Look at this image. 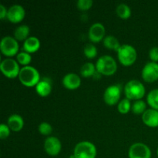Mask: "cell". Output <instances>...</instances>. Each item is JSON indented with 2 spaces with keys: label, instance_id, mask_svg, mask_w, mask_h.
<instances>
[{
  "label": "cell",
  "instance_id": "cell-1",
  "mask_svg": "<svg viewBox=\"0 0 158 158\" xmlns=\"http://www.w3.org/2000/svg\"><path fill=\"white\" fill-rule=\"evenodd\" d=\"M19 80L24 86L30 87L35 86L41 79L40 73L34 66H25L20 69Z\"/></svg>",
  "mask_w": 158,
  "mask_h": 158
},
{
  "label": "cell",
  "instance_id": "cell-2",
  "mask_svg": "<svg viewBox=\"0 0 158 158\" xmlns=\"http://www.w3.org/2000/svg\"><path fill=\"white\" fill-rule=\"evenodd\" d=\"M96 69L101 75H114L117 69V62L111 56L103 55L97 60Z\"/></svg>",
  "mask_w": 158,
  "mask_h": 158
},
{
  "label": "cell",
  "instance_id": "cell-3",
  "mask_svg": "<svg viewBox=\"0 0 158 158\" xmlns=\"http://www.w3.org/2000/svg\"><path fill=\"white\" fill-rule=\"evenodd\" d=\"M125 96L129 100H140L144 96L146 89L143 83L137 80H131L124 86Z\"/></svg>",
  "mask_w": 158,
  "mask_h": 158
},
{
  "label": "cell",
  "instance_id": "cell-4",
  "mask_svg": "<svg viewBox=\"0 0 158 158\" xmlns=\"http://www.w3.org/2000/svg\"><path fill=\"white\" fill-rule=\"evenodd\" d=\"M97 153L96 146L89 140L79 142L73 149V154L76 158H95Z\"/></svg>",
  "mask_w": 158,
  "mask_h": 158
},
{
  "label": "cell",
  "instance_id": "cell-5",
  "mask_svg": "<svg viewBox=\"0 0 158 158\" xmlns=\"http://www.w3.org/2000/svg\"><path fill=\"white\" fill-rule=\"evenodd\" d=\"M117 52L119 61L123 66H131L137 60V50L134 46L130 44L121 45Z\"/></svg>",
  "mask_w": 158,
  "mask_h": 158
},
{
  "label": "cell",
  "instance_id": "cell-6",
  "mask_svg": "<svg viewBox=\"0 0 158 158\" xmlns=\"http://www.w3.org/2000/svg\"><path fill=\"white\" fill-rule=\"evenodd\" d=\"M0 49L2 54L9 56V58L12 56L17 55L19 49L18 40L11 35H6L2 37L0 42Z\"/></svg>",
  "mask_w": 158,
  "mask_h": 158
},
{
  "label": "cell",
  "instance_id": "cell-7",
  "mask_svg": "<svg viewBox=\"0 0 158 158\" xmlns=\"http://www.w3.org/2000/svg\"><path fill=\"white\" fill-rule=\"evenodd\" d=\"M0 69L3 75L8 78H15L19 77L21 68L16 60L12 58H6L0 63Z\"/></svg>",
  "mask_w": 158,
  "mask_h": 158
},
{
  "label": "cell",
  "instance_id": "cell-8",
  "mask_svg": "<svg viewBox=\"0 0 158 158\" xmlns=\"http://www.w3.org/2000/svg\"><path fill=\"white\" fill-rule=\"evenodd\" d=\"M129 158H151V150L146 143L136 142L130 146L128 150Z\"/></svg>",
  "mask_w": 158,
  "mask_h": 158
},
{
  "label": "cell",
  "instance_id": "cell-9",
  "mask_svg": "<svg viewBox=\"0 0 158 158\" xmlns=\"http://www.w3.org/2000/svg\"><path fill=\"white\" fill-rule=\"evenodd\" d=\"M121 96V86L120 84H112L106 88L103 93V100L106 104L113 106L117 103Z\"/></svg>",
  "mask_w": 158,
  "mask_h": 158
},
{
  "label": "cell",
  "instance_id": "cell-10",
  "mask_svg": "<svg viewBox=\"0 0 158 158\" xmlns=\"http://www.w3.org/2000/svg\"><path fill=\"white\" fill-rule=\"evenodd\" d=\"M141 77L144 81L153 83L158 80V63L156 62H148L141 70Z\"/></svg>",
  "mask_w": 158,
  "mask_h": 158
},
{
  "label": "cell",
  "instance_id": "cell-11",
  "mask_svg": "<svg viewBox=\"0 0 158 158\" xmlns=\"http://www.w3.org/2000/svg\"><path fill=\"white\" fill-rule=\"evenodd\" d=\"M44 150L49 155L57 156L62 149V143L60 139L56 137L49 136L46 138L44 141Z\"/></svg>",
  "mask_w": 158,
  "mask_h": 158
},
{
  "label": "cell",
  "instance_id": "cell-12",
  "mask_svg": "<svg viewBox=\"0 0 158 158\" xmlns=\"http://www.w3.org/2000/svg\"><path fill=\"white\" fill-rule=\"evenodd\" d=\"M106 29L101 23H95L91 25L88 31V36L93 43H98L103 40L105 37Z\"/></svg>",
  "mask_w": 158,
  "mask_h": 158
},
{
  "label": "cell",
  "instance_id": "cell-13",
  "mask_svg": "<svg viewBox=\"0 0 158 158\" xmlns=\"http://www.w3.org/2000/svg\"><path fill=\"white\" fill-rule=\"evenodd\" d=\"M25 15H26V10L21 5L14 4L8 9L7 19L11 23H19L24 19Z\"/></svg>",
  "mask_w": 158,
  "mask_h": 158
},
{
  "label": "cell",
  "instance_id": "cell-14",
  "mask_svg": "<svg viewBox=\"0 0 158 158\" xmlns=\"http://www.w3.org/2000/svg\"><path fill=\"white\" fill-rule=\"evenodd\" d=\"M62 83L65 88L68 89H76L81 84V79L75 73H68L63 77Z\"/></svg>",
  "mask_w": 158,
  "mask_h": 158
},
{
  "label": "cell",
  "instance_id": "cell-15",
  "mask_svg": "<svg viewBox=\"0 0 158 158\" xmlns=\"http://www.w3.org/2000/svg\"><path fill=\"white\" fill-rule=\"evenodd\" d=\"M142 120L147 126L157 127H158V110L153 108L147 109L142 114Z\"/></svg>",
  "mask_w": 158,
  "mask_h": 158
},
{
  "label": "cell",
  "instance_id": "cell-16",
  "mask_svg": "<svg viewBox=\"0 0 158 158\" xmlns=\"http://www.w3.org/2000/svg\"><path fill=\"white\" fill-rule=\"evenodd\" d=\"M35 91L41 97H47L52 91V83L47 77H43L35 86Z\"/></svg>",
  "mask_w": 158,
  "mask_h": 158
},
{
  "label": "cell",
  "instance_id": "cell-17",
  "mask_svg": "<svg viewBox=\"0 0 158 158\" xmlns=\"http://www.w3.org/2000/svg\"><path fill=\"white\" fill-rule=\"evenodd\" d=\"M7 125L11 131L18 132L23 129L24 126V120L19 114H12L7 120Z\"/></svg>",
  "mask_w": 158,
  "mask_h": 158
},
{
  "label": "cell",
  "instance_id": "cell-18",
  "mask_svg": "<svg viewBox=\"0 0 158 158\" xmlns=\"http://www.w3.org/2000/svg\"><path fill=\"white\" fill-rule=\"evenodd\" d=\"M40 47V41L37 37L33 36H29L26 40L24 41L23 45V51L29 52V53H32L36 51Z\"/></svg>",
  "mask_w": 158,
  "mask_h": 158
},
{
  "label": "cell",
  "instance_id": "cell-19",
  "mask_svg": "<svg viewBox=\"0 0 158 158\" xmlns=\"http://www.w3.org/2000/svg\"><path fill=\"white\" fill-rule=\"evenodd\" d=\"M29 32H30V29L29 26L26 24L20 25L17 26L16 29L14 31V37L15 40L19 41H23V40L25 41L29 37Z\"/></svg>",
  "mask_w": 158,
  "mask_h": 158
},
{
  "label": "cell",
  "instance_id": "cell-20",
  "mask_svg": "<svg viewBox=\"0 0 158 158\" xmlns=\"http://www.w3.org/2000/svg\"><path fill=\"white\" fill-rule=\"evenodd\" d=\"M103 46L106 47L107 49H114V50L117 51L119 48L120 47L121 45L120 44V42L116 38L114 35H108L104 37L103 40Z\"/></svg>",
  "mask_w": 158,
  "mask_h": 158
},
{
  "label": "cell",
  "instance_id": "cell-21",
  "mask_svg": "<svg viewBox=\"0 0 158 158\" xmlns=\"http://www.w3.org/2000/svg\"><path fill=\"white\" fill-rule=\"evenodd\" d=\"M80 75L83 77H94L95 73L97 72L96 65H94L93 63H90V62L85 63L80 68Z\"/></svg>",
  "mask_w": 158,
  "mask_h": 158
},
{
  "label": "cell",
  "instance_id": "cell-22",
  "mask_svg": "<svg viewBox=\"0 0 158 158\" xmlns=\"http://www.w3.org/2000/svg\"><path fill=\"white\" fill-rule=\"evenodd\" d=\"M116 12L119 17L123 19H127L131 15V9L126 3H120L117 6Z\"/></svg>",
  "mask_w": 158,
  "mask_h": 158
},
{
  "label": "cell",
  "instance_id": "cell-23",
  "mask_svg": "<svg viewBox=\"0 0 158 158\" xmlns=\"http://www.w3.org/2000/svg\"><path fill=\"white\" fill-rule=\"evenodd\" d=\"M147 102L151 108L158 110V89H153L147 96Z\"/></svg>",
  "mask_w": 158,
  "mask_h": 158
},
{
  "label": "cell",
  "instance_id": "cell-24",
  "mask_svg": "<svg viewBox=\"0 0 158 158\" xmlns=\"http://www.w3.org/2000/svg\"><path fill=\"white\" fill-rule=\"evenodd\" d=\"M131 110H132V112L134 114H143L147 110V104L142 100H135L131 106Z\"/></svg>",
  "mask_w": 158,
  "mask_h": 158
},
{
  "label": "cell",
  "instance_id": "cell-25",
  "mask_svg": "<svg viewBox=\"0 0 158 158\" xmlns=\"http://www.w3.org/2000/svg\"><path fill=\"white\" fill-rule=\"evenodd\" d=\"M16 60L19 63L25 66H29V63L32 60V56L30 53L26 51H21L16 55Z\"/></svg>",
  "mask_w": 158,
  "mask_h": 158
},
{
  "label": "cell",
  "instance_id": "cell-26",
  "mask_svg": "<svg viewBox=\"0 0 158 158\" xmlns=\"http://www.w3.org/2000/svg\"><path fill=\"white\" fill-rule=\"evenodd\" d=\"M83 53L86 58L93 59L97 56V49L95 45L93 43H87L83 48Z\"/></svg>",
  "mask_w": 158,
  "mask_h": 158
},
{
  "label": "cell",
  "instance_id": "cell-27",
  "mask_svg": "<svg viewBox=\"0 0 158 158\" xmlns=\"http://www.w3.org/2000/svg\"><path fill=\"white\" fill-rule=\"evenodd\" d=\"M131 106L132 104L131 103V101H130L129 99L123 98L120 100L118 103V105H117V109H118V111L122 114H127L130 111V110L131 109Z\"/></svg>",
  "mask_w": 158,
  "mask_h": 158
},
{
  "label": "cell",
  "instance_id": "cell-28",
  "mask_svg": "<svg viewBox=\"0 0 158 158\" xmlns=\"http://www.w3.org/2000/svg\"><path fill=\"white\" fill-rule=\"evenodd\" d=\"M40 133L43 135H49L52 133V127L51 124L48 122H41L38 127Z\"/></svg>",
  "mask_w": 158,
  "mask_h": 158
},
{
  "label": "cell",
  "instance_id": "cell-29",
  "mask_svg": "<svg viewBox=\"0 0 158 158\" xmlns=\"http://www.w3.org/2000/svg\"><path fill=\"white\" fill-rule=\"evenodd\" d=\"M94 2L93 0H78L77 2V8L82 11L88 10L92 7Z\"/></svg>",
  "mask_w": 158,
  "mask_h": 158
},
{
  "label": "cell",
  "instance_id": "cell-30",
  "mask_svg": "<svg viewBox=\"0 0 158 158\" xmlns=\"http://www.w3.org/2000/svg\"><path fill=\"white\" fill-rule=\"evenodd\" d=\"M10 128L7 124L2 123L0 124V138L6 139L10 134Z\"/></svg>",
  "mask_w": 158,
  "mask_h": 158
},
{
  "label": "cell",
  "instance_id": "cell-31",
  "mask_svg": "<svg viewBox=\"0 0 158 158\" xmlns=\"http://www.w3.org/2000/svg\"><path fill=\"white\" fill-rule=\"evenodd\" d=\"M149 57L151 61L158 62V46H154L149 51Z\"/></svg>",
  "mask_w": 158,
  "mask_h": 158
},
{
  "label": "cell",
  "instance_id": "cell-32",
  "mask_svg": "<svg viewBox=\"0 0 158 158\" xmlns=\"http://www.w3.org/2000/svg\"><path fill=\"white\" fill-rule=\"evenodd\" d=\"M8 9H6V6L2 4H0V19H4L5 18H7Z\"/></svg>",
  "mask_w": 158,
  "mask_h": 158
},
{
  "label": "cell",
  "instance_id": "cell-33",
  "mask_svg": "<svg viewBox=\"0 0 158 158\" xmlns=\"http://www.w3.org/2000/svg\"><path fill=\"white\" fill-rule=\"evenodd\" d=\"M69 158H76V157H75V156H74V154H71L70 156H69Z\"/></svg>",
  "mask_w": 158,
  "mask_h": 158
},
{
  "label": "cell",
  "instance_id": "cell-34",
  "mask_svg": "<svg viewBox=\"0 0 158 158\" xmlns=\"http://www.w3.org/2000/svg\"><path fill=\"white\" fill-rule=\"evenodd\" d=\"M157 157H158V148H157Z\"/></svg>",
  "mask_w": 158,
  "mask_h": 158
}]
</instances>
